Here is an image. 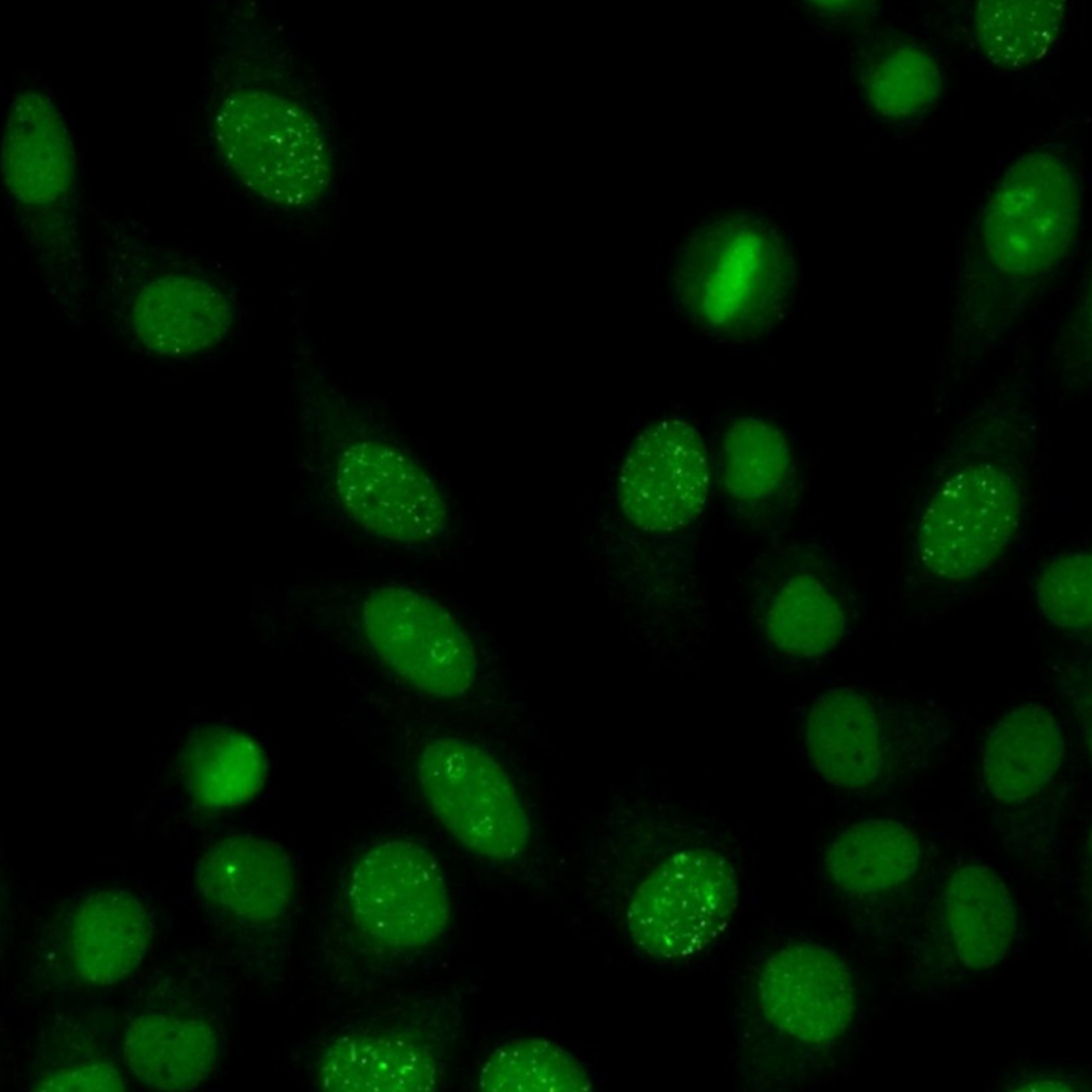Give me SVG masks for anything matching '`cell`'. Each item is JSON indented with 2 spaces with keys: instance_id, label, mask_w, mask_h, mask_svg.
<instances>
[{
  "instance_id": "cell-1",
  "label": "cell",
  "mask_w": 1092,
  "mask_h": 1092,
  "mask_svg": "<svg viewBox=\"0 0 1092 1092\" xmlns=\"http://www.w3.org/2000/svg\"><path fill=\"white\" fill-rule=\"evenodd\" d=\"M792 264L780 237L761 222L723 219L696 231L677 268L678 295L705 328L742 335L783 310Z\"/></svg>"
},
{
  "instance_id": "cell-2",
  "label": "cell",
  "mask_w": 1092,
  "mask_h": 1092,
  "mask_svg": "<svg viewBox=\"0 0 1092 1092\" xmlns=\"http://www.w3.org/2000/svg\"><path fill=\"white\" fill-rule=\"evenodd\" d=\"M222 156L260 197L286 207L318 200L331 179L325 134L302 105L267 90L230 95L216 117Z\"/></svg>"
},
{
  "instance_id": "cell-3",
  "label": "cell",
  "mask_w": 1092,
  "mask_h": 1092,
  "mask_svg": "<svg viewBox=\"0 0 1092 1092\" xmlns=\"http://www.w3.org/2000/svg\"><path fill=\"white\" fill-rule=\"evenodd\" d=\"M422 793L447 831L473 853L508 861L530 838L527 813L503 768L470 741L443 737L417 761Z\"/></svg>"
},
{
  "instance_id": "cell-4",
  "label": "cell",
  "mask_w": 1092,
  "mask_h": 1092,
  "mask_svg": "<svg viewBox=\"0 0 1092 1092\" xmlns=\"http://www.w3.org/2000/svg\"><path fill=\"white\" fill-rule=\"evenodd\" d=\"M738 903L737 876L721 854L688 850L657 866L627 909L636 945L661 960L698 953L728 926Z\"/></svg>"
},
{
  "instance_id": "cell-5",
  "label": "cell",
  "mask_w": 1092,
  "mask_h": 1092,
  "mask_svg": "<svg viewBox=\"0 0 1092 1092\" xmlns=\"http://www.w3.org/2000/svg\"><path fill=\"white\" fill-rule=\"evenodd\" d=\"M1079 205L1077 182L1064 162L1045 152L1023 156L987 205L984 232L994 261L1017 274L1046 269L1071 244Z\"/></svg>"
},
{
  "instance_id": "cell-6",
  "label": "cell",
  "mask_w": 1092,
  "mask_h": 1092,
  "mask_svg": "<svg viewBox=\"0 0 1092 1092\" xmlns=\"http://www.w3.org/2000/svg\"><path fill=\"white\" fill-rule=\"evenodd\" d=\"M362 625L380 658L415 688L453 698L471 687L477 671L471 643L432 599L402 587L376 589L364 601Z\"/></svg>"
},
{
  "instance_id": "cell-7",
  "label": "cell",
  "mask_w": 1092,
  "mask_h": 1092,
  "mask_svg": "<svg viewBox=\"0 0 1092 1092\" xmlns=\"http://www.w3.org/2000/svg\"><path fill=\"white\" fill-rule=\"evenodd\" d=\"M1019 512V492L1007 472L990 465L964 468L945 481L924 512V564L949 580L980 573L1011 540Z\"/></svg>"
},
{
  "instance_id": "cell-8",
  "label": "cell",
  "mask_w": 1092,
  "mask_h": 1092,
  "mask_svg": "<svg viewBox=\"0 0 1092 1092\" xmlns=\"http://www.w3.org/2000/svg\"><path fill=\"white\" fill-rule=\"evenodd\" d=\"M349 898L360 928L390 947L425 946L449 921L443 871L428 850L412 841L392 840L369 850L352 871Z\"/></svg>"
},
{
  "instance_id": "cell-9",
  "label": "cell",
  "mask_w": 1092,
  "mask_h": 1092,
  "mask_svg": "<svg viewBox=\"0 0 1092 1092\" xmlns=\"http://www.w3.org/2000/svg\"><path fill=\"white\" fill-rule=\"evenodd\" d=\"M709 483L700 433L680 419H664L632 443L619 476V500L629 520L648 532L682 528L701 513Z\"/></svg>"
},
{
  "instance_id": "cell-10",
  "label": "cell",
  "mask_w": 1092,
  "mask_h": 1092,
  "mask_svg": "<svg viewBox=\"0 0 1092 1092\" xmlns=\"http://www.w3.org/2000/svg\"><path fill=\"white\" fill-rule=\"evenodd\" d=\"M336 486L347 512L385 539L423 543L446 523L444 500L431 478L399 449L364 441L341 455Z\"/></svg>"
},
{
  "instance_id": "cell-11",
  "label": "cell",
  "mask_w": 1092,
  "mask_h": 1092,
  "mask_svg": "<svg viewBox=\"0 0 1092 1092\" xmlns=\"http://www.w3.org/2000/svg\"><path fill=\"white\" fill-rule=\"evenodd\" d=\"M759 1003L778 1030L806 1044L837 1039L854 1010L850 971L832 950L794 944L775 952L759 978Z\"/></svg>"
},
{
  "instance_id": "cell-12",
  "label": "cell",
  "mask_w": 1092,
  "mask_h": 1092,
  "mask_svg": "<svg viewBox=\"0 0 1092 1092\" xmlns=\"http://www.w3.org/2000/svg\"><path fill=\"white\" fill-rule=\"evenodd\" d=\"M200 893L240 918L268 921L290 904L294 889L291 861L278 845L252 835L226 837L200 857Z\"/></svg>"
},
{
  "instance_id": "cell-13",
  "label": "cell",
  "mask_w": 1092,
  "mask_h": 1092,
  "mask_svg": "<svg viewBox=\"0 0 1092 1092\" xmlns=\"http://www.w3.org/2000/svg\"><path fill=\"white\" fill-rule=\"evenodd\" d=\"M151 937L143 903L123 890L86 898L71 926L70 957L80 977L111 985L131 975L143 961Z\"/></svg>"
},
{
  "instance_id": "cell-14",
  "label": "cell",
  "mask_w": 1092,
  "mask_h": 1092,
  "mask_svg": "<svg viewBox=\"0 0 1092 1092\" xmlns=\"http://www.w3.org/2000/svg\"><path fill=\"white\" fill-rule=\"evenodd\" d=\"M809 757L832 784L858 788L880 772L882 746L873 707L860 693L834 689L813 704L806 729Z\"/></svg>"
},
{
  "instance_id": "cell-15",
  "label": "cell",
  "mask_w": 1092,
  "mask_h": 1092,
  "mask_svg": "<svg viewBox=\"0 0 1092 1092\" xmlns=\"http://www.w3.org/2000/svg\"><path fill=\"white\" fill-rule=\"evenodd\" d=\"M4 177L27 203L58 198L69 186L73 151L69 136L52 106L25 94L13 105L3 142Z\"/></svg>"
},
{
  "instance_id": "cell-16",
  "label": "cell",
  "mask_w": 1092,
  "mask_h": 1092,
  "mask_svg": "<svg viewBox=\"0 0 1092 1092\" xmlns=\"http://www.w3.org/2000/svg\"><path fill=\"white\" fill-rule=\"evenodd\" d=\"M1061 755V732L1051 713L1037 705L1014 708L987 738L983 758L987 788L1001 802L1024 801L1051 778Z\"/></svg>"
},
{
  "instance_id": "cell-17",
  "label": "cell",
  "mask_w": 1092,
  "mask_h": 1092,
  "mask_svg": "<svg viewBox=\"0 0 1092 1092\" xmlns=\"http://www.w3.org/2000/svg\"><path fill=\"white\" fill-rule=\"evenodd\" d=\"M318 1082L330 1091H424L437 1086L434 1058L420 1045L385 1034L348 1035L322 1055Z\"/></svg>"
},
{
  "instance_id": "cell-18",
  "label": "cell",
  "mask_w": 1092,
  "mask_h": 1092,
  "mask_svg": "<svg viewBox=\"0 0 1092 1092\" xmlns=\"http://www.w3.org/2000/svg\"><path fill=\"white\" fill-rule=\"evenodd\" d=\"M216 1037L203 1021L164 1014L142 1016L128 1028L124 1059L146 1086L168 1091L189 1090L211 1073Z\"/></svg>"
},
{
  "instance_id": "cell-19",
  "label": "cell",
  "mask_w": 1092,
  "mask_h": 1092,
  "mask_svg": "<svg viewBox=\"0 0 1092 1092\" xmlns=\"http://www.w3.org/2000/svg\"><path fill=\"white\" fill-rule=\"evenodd\" d=\"M946 915L958 956L966 965L990 967L1007 953L1015 933V912L1006 885L989 867L968 865L950 877Z\"/></svg>"
},
{
  "instance_id": "cell-20",
  "label": "cell",
  "mask_w": 1092,
  "mask_h": 1092,
  "mask_svg": "<svg viewBox=\"0 0 1092 1092\" xmlns=\"http://www.w3.org/2000/svg\"><path fill=\"white\" fill-rule=\"evenodd\" d=\"M226 321L222 296L206 283L188 277L151 284L135 311L140 336L168 353L205 348L221 336Z\"/></svg>"
},
{
  "instance_id": "cell-21",
  "label": "cell",
  "mask_w": 1092,
  "mask_h": 1092,
  "mask_svg": "<svg viewBox=\"0 0 1092 1092\" xmlns=\"http://www.w3.org/2000/svg\"><path fill=\"white\" fill-rule=\"evenodd\" d=\"M920 856L914 834L892 820H867L845 830L825 857L829 874L855 893L898 886L916 870Z\"/></svg>"
},
{
  "instance_id": "cell-22",
  "label": "cell",
  "mask_w": 1092,
  "mask_h": 1092,
  "mask_svg": "<svg viewBox=\"0 0 1092 1092\" xmlns=\"http://www.w3.org/2000/svg\"><path fill=\"white\" fill-rule=\"evenodd\" d=\"M186 773L194 797L208 806H235L262 787L266 759L248 736L212 727L191 738L184 753Z\"/></svg>"
},
{
  "instance_id": "cell-23",
  "label": "cell",
  "mask_w": 1092,
  "mask_h": 1092,
  "mask_svg": "<svg viewBox=\"0 0 1092 1092\" xmlns=\"http://www.w3.org/2000/svg\"><path fill=\"white\" fill-rule=\"evenodd\" d=\"M1063 16V3L1058 1L980 2L975 13L977 41L996 65L1026 67L1050 50Z\"/></svg>"
},
{
  "instance_id": "cell-24",
  "label": "cell",
  "mask_w": 1092,
  "mask_h": 1092,
  "mask_svg": "<svg viewBox=\"0 0 1092 1092\" xmlns=\"http://www.w3.org/2000/svg\"><path fill=\"white\" fill-rule=\"evenodd\" d=\"M479 1088L494 1092L589 1091L592 1080L565 1048L544 1038H520L500 1045L480 1071Z\"/></svg>"
},
{
  "instance_id": "cell-25",
  "label": "cell",
  "mask_w": 1092,
  "mask_h": 1092,
  "mask_svg": "<svg viewBox=\"0 0 1092 1092\" xmlns=\"http://www.w3.org/2000/svg\"><path fill=\"white\" fill-rule=\"evenodd\" d=\"M844 626V615L835 599L818 582L805 577L783 588L767 617L771 641L783 652L802 657L828 652L840 639Z\"/></svg>"
},
{
  "instance_id": "cell-26",
  "label": "cell",
  "mask_w": 1092,
  "mask_h": 1092,
  "mask_svg": "<svg viewBox=\"0 0 1092 1092\" xmlns=\"http://www.w3.org/2000/svg\"><path fill=\"white\" fill-rule=\"evenodd\" d=\"M727 489L740 499L772 492L789 466V449L777 428L754 418L734 423L723 447Z\"/></svg>"
},
{
  "instance_id": "cell-27",
  "label": "cell",
  "mask_w": 1092,
  "mask_h": 1092,
  "mask_svg": "<svg viewBox=\"0 0 1092 1092\" xmlns=\"http://www.w3.org/2000/svg\"><path fill=\"white\" fill-rule=\"evenodd\" d=\"M865 87L873 108L885 116L916 113L936 98L940 73L933 58L911 46L890 49L872 62Z\"/></svg>"
},
{
  "instance_id": "cell-28",
  "label": "cell",
  "mask_w": 1092,
  "mask_h": 1092,
  "mask_svg": "<svg viewBox=\"0 0 1092 1092\" xmlns=\"http://www.w3.org/2000/svg\"><path fill=\"white\" fill-rule=\"evenodd\" d=\"M1039 604L1056 626L1073 631L1090 628L1092 622V558L1074 552L1053 561L1041 574Z\"/></svg>"
},
{
  "instance_id": "cell-29",
  "label": "cell",
  "mask_w": 1092,
  "mask_h": 1092,
  "mask_svg": "<svg viewBox=\"0 0 1092 1092\" xmlns=\"http://www.w3.org/2000/svg\"><path fill=\"white\" fill-rule=\"evenodd\" d=\"M44 1091H116L124 1089L119 1072L107 1063H92L52 1075L38 1083Z\"/></svg>"
}]
</instances>
